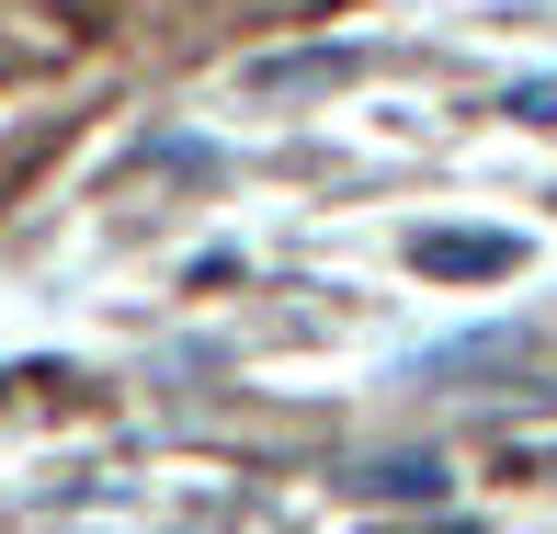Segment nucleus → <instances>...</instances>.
Segmentation results:
<instances>
[{
  "label": "nucleus",
  "instance_id": "nucleus-1",
  "mask_svg": "<svg viewBox=\"0 0 557 534\" xmlns=\"http://www.w3.org/2000/svg\"><path fill=\"white\" fill-rule=\"evenodd\" d=\"M410 273H433V285H512V273H523V239H512V227H421V239H410Z\"/></svg>",
  "mask_w": 557,
  "mask_h": 534
},
{
  "label": "nucleus",
  "instance_id": "nucleus-2",
  "mask_svg": "<svg viewBox=\"0 0 557 534\" xmlns=\"http://www.w3.org/2000/svg\"><path fill=\"white\" fill-rule=\"evenodd\" d=\"M364 489L375 500H444V467L433 455H387V467H364Z\"/></svg>",
  "mask_w": 557,
  "mask_h": 534
},
{
  "label": "nucleus",
  "instance_id": "nucleus-3",
  "mask_svg": "<svg viewBox=\"0 0 557 534\" xmlns=\"http://www.w3.org/2000/svg\"><path fill=\"white\" fill-rule=\"evenodd\" d=\"M319 80H352V58H250V91H319Z\"/></svg>",
  "mask_w": 557,
  "mask_h": 534
},
{
  "label": "nucleus",
  "instance_id": "nucleus-4",
  "mask_svg": "<svg viewBox=\"0 0 557 534\" xmlns=\"http://www.w3.org/2000/svg\"><path fill=\"white\" fill-rule=\"evenodd\" d=\"M512 114H523V125H546V137H557V80H523V91H512Z\"/></svg>",
  "mask_w": 557,
  "mask_h": 534
},
{
  "label": "nucleus",
  "instance_id": "nucleus-5",
  "mask_svg": "<svg viewBox=\"0 0 557 534\" xmlns=\"http://www.w3.org/2000/svg\"><path fill=\"white\" fill-rule=\"evenodd\" d=\"M512 477H546V489H557V444H523V455H512Z\"/></svg>",
  "mask_w": 557,
  "mask_h": 534
}]
</instances>
